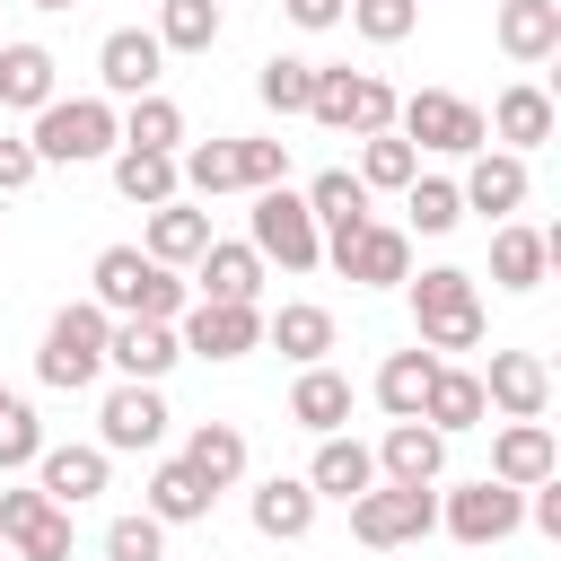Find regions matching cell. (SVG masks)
Masks as SVG:
<instances>
[{
  "label": "cell",
  "instance_id": "cell-44",
  "mask_svg": "<svg viewBox=\"0 0 561 561\" xmlns=\"http://www.w3.org/2000/svg\"><path fill=\"white\" fill-rule=\"evenodd\" d=\"M342 18H351L368 44H403V35H412V18H421V0H351Z\"/></svg>",
  "mask_w": 561,
  "mask_h": 561
},
{
  "label": "cell",
  "instance_id": "cell-18",
  "mask_svg": "<svg viewBox=\"0 0 561 561\" xmlns=\"http://www.w3.org/2000/svg\"><path fill=\"white\" fill-rule=\"evenodd\" d=\"M368 482H377V456H368L359 438L324 430V438H316V465H307V491H316V500H359Z\"/></svg>",
  "mask_w": 561,
  "mask_h": 561
},
{
  "label": "cell",
  "instance_id": "cell-24",
  "mask_svg": "<svg viewBox=\"0 0 561 561\" xmlns=\"http://www.w3.org/2000/svg\"><path fill=\"white\" fill-rule=\"evenodd\" d=\"M456 193H465V210L508 219V210L526 202V158H517V149H491V158H473V175H465Z\"/></svg>",
  "mask_w": 561,
  "mask_h": 561
},
{
  "label": "cell",
  "instance_id": "cell-11",
  "mask_svg": "<svg viewBox=\"0 0 561 561\" xmlns=\"http://www.w3.org/2000/svg\"><path fill=\"white\" fill-rule=\"evenodd\" d=\"M0 543L18 561H70V508L53 491H0Z\"/></svg>",
  "mask_w": 561,
  "mask_h": 561
},
{
  "label": "cell",
  "instance_id": "cell-46",
  "mask_svg": "<svg viewBox=\"0 0 561 561\" xmlns=\"http://www.w3.org/2000/svg\"><path fill=\"white\" fill-rule=\"evenodd\" d=\"M35 167H44V158H35L26 140H9V131H0V193H26V184H35Z\"/></svg>",
  "mask_w": 561,
  "mask_h": 561
},
{
  "label": "cell",
  "instance_id": "cell-34",
  "mask_svg": "<svg viewBox=\"0 0 561 561\" xmlns=\"http://www.w3.org/2000/svg\"><path fill=\"white\" fill-rule=\"evenodd\" d=\"M114 193L140 202V210L175 202V193H184V184H175V149H114Z\"/></svg>",
  "mask_w": 561,
  "mask_h": 561
},
{
  "label": "cell",
  "instance_id": "cell-32",
  "mask_svg": "<svg viewBox=\"0 0 561 561\" xmlns=\"http://www.w3.org/2000/svg\"><path fill=\"white\" fill-rule=\"evenodd\" d=\"M35 473H44L35 491H53L61 508H79V500H96V491H105V447H44V456H35Z\"/></svg>",
  "mask_w": 561,
  "mask_h": 561
},
{
  "label": "cell",
  "instance_id": "cell-39",
  "mask_svg": "<svg viewBox=\"0 0 561 561\" xmlns=\"http://www.w3.org/2000/svg\"><path fill=\"white\" fill-rule=\"evenodd\" d=\"M149 35H158L167 53H210V44H219V0H167Z\"/></svg>",
  "mask_w": 561,
  "mask_h": 561
},
{
  "label": "cell",
  "instance_id": "cell-30",
  "mask_svg": "<svg viewBox=\"0 0 561 561\" xmlns=\"http://www.w3.org/2000/svg\"><path fill=\"white\" fill-rule=\"evenodd\" d=\"M202 245H210V210H193V202H184V193H175V202H158V210H149V245H140V254H149V263H193V254H202Z\"/></svg>",
  "mask_w": 561,
  "mask_h": 561
},
{
  "label": "cell",
  "instance_id": "cell-5",
  "mask_svg": "<svg viewBox=\"0 0 561 561\" xmlns=\"http://www.w3.org/2000/svg\"><path fill=\"white\" fill-rule=\"evenodd\" d=\"M430 526H438V491H430V482H368V491L351 500V535H359L368 552L421 543Z\"/></svg>",
  "mask_w": 561,
  "mask_h": 561
},
{
  "label": "cell",
  "instance_id": "cell-38",
  "mask_svg": "<svg viewBox=\"0 0 561 561\" xmlns=\"http://www.w3.org/2000/svg\"><path fill=\"white\" fill-rule=\"evenodd\" d=\"M412 175H421V149H412L403 131H368V140H359V184H368V193H403Z\"/></svg>",
  "mask_w": 561,
  "mask_h": 561
},
{
  "label": "cell",
  "instance_id": "cell-19",
  "mask_svg": "<svg viewBox=\"0 0 561 561\" xmlns=\"http://www.w3.org/2000/svg\"><path fill=\"white\" fill-rule=\"evenodd\" d=\"M543 272H552V237L500 219V228H491V280H500V289H543Z\"/></svg>",
  "mask_w": 561,
  "mask_h": 561
},
{
  "label": "cell",
  "instance_id": "cell-29",
  "mask_svg": "<svg viewBox=\"0 0 561 561\" xmlns=\"http://www.w3.org/2000/svg\"><path fill=\"white\" fill-rule=\"evenodd\" d=\"M175 184H193L202 202H210V193H254V184H245V140H193V149L175 158Z\"/></svg>",
  "mask_w": 561,
  "mask_h": 561
},
{
  "label": "cell",
  "instance_id": "cell-41",
  "mask_svg": "<svg viewBox=\"0 0 561 561\" xmlns=\"http://www.w3.org/2000/svg\"><path fill=\"white\" fill-rule=\"evenodd\" d=\"M403 210H412L421 237H447V228L465 219V193H456L447 175H412V184H403Z\"/></svg>",
  "mask_w": 561,
  "mask_h": 561
},
{
  "label": "cell",
  "instance_id": "cell-28",
  "mask_svg": "<svg viewBox=\"0 0 561 561\" xmlns=\"http://www.w3.org/2000/svg\"><path fill=\"white\" fill-rule=\"evenodd\" d=\"M307 526H316V491H307V473H272V482L254 491V535L298 543Z\"/></svg>",
  "mask_w": 561,
  "mask_h": 561
},
{
  "label": "cell",
  "instance_id": "cell-16",
  "mask_svg": "<svg viewBox=\"0 0 561 561\" xmlns=\"http://www.w3.org/2000/svg\"><path fill=\"white\" fill-rule=\"evenodd\" d=\"M482 403H500L508 421H543V403H552V368H543L535 351H491V368H482Z\"/></svg>",
  "mask_w": 561,
  "mask_h": 561
},
{
  "label": "cell",
  "instance_id": "cell-8",
  "mask_svg": "<svg viewBox=\"0 0 561 561\" xmlns=\"http://www.w3.org/2000/svg\"><path fill=\"white\" fill-rule=\"evenodd\" d=\"M394 131H403V140H421V149H447V158H465V149H482V140H491L482 105H465V96H447V88L403 96V105H394Z\"/></svg>",
  "mask_w": 561,
  "mask_h": 561
},
{
  "label": "cell",
  "instance_id": "cell-33",
  "mask_svg": "<svg viewBox=\"0 0 561 561\" xmlns=\"http://www.w3.org/2000/svg\"><path fill=\"white\" fill-rule=\"evenodd\" d=\"M53 79H61V61L44 44H0V105L35 114V105H53Z\"/></svg>",
  "mask_w": 561,
  "mask_h": 561
},
{
  "label": "cell",
  "instance_id": "cell-27",
  "mask_svg": "<svg viewBox=\"0 0 561 561\" xmlns=\"http://www.w3.org/2000/svg\"><path fill=\"white\" fill-rule=\"evenodd\" d=\"M210 500H219V491H210L184 456H167V465L149 473V500H140V508H149L158 526H193V517H210Z\"/></svg>",
  "mask_w": 561,
  "mask_h": 561
},
{
  "label": "cell",
  "instance_id": "cell-3",
  "mask_svg": "<svg viewBox=\"0 0 561 561\" xmlns=\"http://www.w3.org/2000/svg\"><path fill=\"white\" fill-rule=\"evenodd\" d=\"M412 324H421V351H473L482 342V289H473V272H456V263H438V272H421L412 280Z\"/></svg>",
  "mask_w": 561,
  "mask_h": 561
},
{
  "label": "cell",
  "instance_id": "cell-4",
  "mask_svg": "<svg viewBox=\"0 0 561 561\" xmlns=\"http://www.w3.org/2000/svg\"><path fill=\"white\" fill-rule=\"evenodd\" d=\"M105 307L88 298V307H61L53 324H44V351H35V377L44 386H61V394H79V386H96V368H105Z\"/></svg>",
  "mask_w": 561,
  "mask_h": 561
},
{
  "label": "cell",
  "instance_id": "cell-37",
  "mask_svg": "<svg viewBox=\"0 0 561 561\" xmlns=\"http://www.w3.org/2000/svg\"><path fill=\"white\" fill-rule=\"evenodd\" d=\"M430 377H438V351H394V359L377 368V403H386L394 421H421V394H430Z\"/></svg>",
  "mask_w": 561,
  "mask_h": 561
},
{
  "label": "cell",
  "instance_id": "cell-20",
  "mask_svg": "<svg viewBox=\"0 0 561 561\" xmlns=\"http://www.w3.org/2000/svg\"><path fill=\"white\" fill-rule=\"evenodd\" d=\"M193 272H202V298H228V307H254V289H263V254L228 245V237H210L193 254Z\"/></svg>",
  "mask_w": 561,
  "mask_h": 561
},
{
  "label": "cell",
  "instance_id": "cell-2",
  "mask_svg": "<svg viewBox=\"0 0 561 561\" xmlns=\"http://www.w3.org/2000/svg\"><path fill=\"white\" fill-rule=\"evenodd\" d=\"M26 149H35L44 167H88V158H114V149H123V114H114L105 96H53V105H35Z\"/></svg>",
  "mask_w": 561,
  "mask_h": 561
},
{
  "label": "cell",
  "instance_id": "cell-9",
  "mask_svg": "<svg viewBox=\"0 0 561 561\" xmlns=\"http://www.w3.org/2000/svg\"><path fill=\"white\" fill-rule=\"evenodd\" d=\"M438 526L482 552V543H500V535L526 526V491H508V482H491V473H482V482H456V491L438 500Z\"/></svg>",
  "mask_w": 561,
  "mask_h": 561
},
{
  "label": "cell",
  "instance_id": "cell-13",
  "mask_svg": "<svg viewBox=\"0 0 561 561\" xmlns=\"http://www.w3.org/2000/svg\"><path fill=\"white\" fill-rule=\"evenodd\" d=\"M175 342L202 351V359H245V351H263V316L254 307H228V298H193Z\"/></svg>",
  "mask_w": 561,
  "mask_h": 561
},
{
  "label": "cell",
  "instance_id": "cell-45",
  "mask_svg": "<svg viewBox=\"0 0 561 561\" xmlns=\"http://www.w3.org/2000/svg\"><path fill=\"white\" fill-rule=\"evenodd\" d=\"M35 456H44V421L9 394V403H0V473H18V465H35Z\"/></svg>",
  "mask_w": 561,
  "mask_h": 561
},
{
  "label": "cell",
  "instance_id": "cell-14",
  "mask_svg": "<svg viewBox=\"0 0 561 561\" xmlns=\"http://www.w3.org/2000/svg\"><path fill=\"white\" fill-rule=\"evenodd\" d=\"M158 61H167V44L149 35V26H114L105 44H96V79H105V96H149L158 88Z\"/></svg>",
  "mask_w": 561,
  "mask_h": 561
},
{
  "label": "cell",
  "instance_id": "cell-40",
  "mask_svg": "<svg viewBox=\"0 0 561 561\" xmlns=\"http://www.w3.org/2000/svg\"><path fill=\"white\" fill-rule=\"evenodd\" d=\"M123 149H184V114H175V96H131V114H123Z\"/></svg>",
  "mask_w": 561,
  "mask_h": 561
},
{
  "label": "cell",
  "instance_id": "cell-15",
  "mask_svg": "<svg viewBox=\"0 0 561 561\" xmlns=\"http://www.w3.org/2000/svg\"><path fill=\"white\" fill-rule=\"evenodd\" d=\"M175 359H184L175 324H149V316H123V324H105V368H123V377L158 386V377H167Z\"/></svg>",
  "mask_w": 561,
  "mask_h": 561
},
{
  "label": "cell",
  "instance_id": "cell-21",
  "mask_svg": "<svg viewBox=\"0 0 561 561\" xmlns=\"http://www.w3.org/2000/svg\"><path fill=\"white\" fill-rule=\"evenodd\" d=\"M368 456H377V473H386V482H438L447 438H438L430 421H394V430H386V447H368Z\"/></svg>",
  "mask_w": 561,
  "mask_h": 561
},
{
  "label": "cell",
  "instance_id": "cell-25",
  "mask_svg": "<svg viewBox=\"0 0 561 561\" xmlns=\"http://www.w3.org/2000/svg\"><path fill=\"white\" fill-rule=\"evenodd\" d=\"M289 421H298V430H316V438H324V430H342V421H351V377H342V368H324V359H316V368H298V386H289Z\"/></svg>",
  "mask_w": 561,
  "mask_h": 561
},
{
  "label": "cell",
  "instance_id": "cell-36",
  "mask_svg": "<svg viewBox=\"0 0 561 561\" xmlns=\"http://www.w3.org/2000/svg\"><path fill=\"white\" fill-rule=\"evenodd\" d=\"M298 202H307V210H316V228H333V237L368 219V184H359L351 167H324V175H316V184H307Z\"/></svg>",
  "mask_w": 561,
  "mask_h": 561
},
{
  "label": "cell",
  "instance_id": "cell-7",
  "mask_svg": "<svg viewBox=\"0 0 561 561\" xmlns=\"http://www.w3.org/2000/svg\"><path fill=\"white\" fill-rule=\"evenodd\" d=\"M263 263H280V272H316L324 263V228H316V210L289 193V184H263L254 193V237H245Z\"/></svg>",
  "mask_w": 561,
  "mask_h": 561
},
{
  "label": "cell",
  "instance_id": "cell-48",
  "mask_svg": "<svg viewBox=\"0 0 561 561\" xmlns=\"http://www.w3.org/2000/svg\"><path fill=\"white\" fill-rule=\"evenodd\" d=\"M26 9H53V18H61V9H79V0H26Z\"/></svg>",
  "mask_w": 561,
  "mask_h": 561
},
{
  "label": "cell",
  "instance_id": "cell-1",
  "mask_svg": "<svg viewBox=\"0 0 561 561\" xmlns=\"http://www.w3.org/2000/svg\"><path fill=\"white\" fill-rule=\"evenodd\" d=\"M96 307L105 316H149V324H175L193 298H184V280H175V263H149L140 245H105L96 254Z\"/></svg>",
  "mask_w": 561,
  "mask_h": 561
},
{
  "label": "cell",
  "instance_id": "cell-31",
  "mask_svg": "<svg viewBox=\"0 0 561 561\" xmlns=\"http://www.w3.org/2000/svg\"><path fill=\"white\" fill-rule=\"evenodd\" d=\"M263 342H272L280 359H298V368H316V359L333 351V316H324V307H307V298H289L280 316H263Z\"/></svg>",
  "mask_w": 561,
  "mask_h": 561
},
{
  "label": "cell",
  "instance_id": "cell-35",
  "mask_svg": "<svg viewBox=\"0 0 561 561\" xmlns=\"http://www.w3.org/2000/svg\"><path fill=\"white\" fill-rule=\"evenodd\" d=\"M184 465H193L210 491H228V482L245 473V430H237V421H202V430L184 438Z\"/></svg>",
  "mask_w": 561,
  "mask_h": 561
},
{
  "label": "cell",
  "instance_id": "cell-12",
  "mask_svg": "<svg viewBox=\"0 0 561 561\" xmlns=\"http://www.w3.org/2000/svg\"><path fill=\"white\" fill-rule=\"evenodd\" d=\"M158 438H167V403H158V386L123 377V386L105 394V412H96V447H105V456H140V447H158Z\"/></svg>",
  "mask_w": 561,
  "mask_h": 561
},
{
  "label": "cell",
  "instance_id": "cell-43",
  "mask_svg": "<svg viewBox=\"0 0 561 561\" xmlns=\"http://www.w3.org/2000/svg\"><path fill=\"white\" fill-rule=\"evenodd\" d=\"M105 561H167V526L140 508V517H114L105 526Z\"/></svg>",
  "mask_w": 561,
  "mask_h": 561
},
{
  "label": "cell",
  "instance_id": "cell-23",
  "mask_svg": "<svg viewBox=\"0 0 561 561\" xmlns=\"http://www.w3.org/2000/svg\"><path fill=\"white\" fill-rule=\"evenodd\" d=\"M482 123H491V131L526 158V149H543V140H552V96H543L535 79H517V88H500V105H491Z\"/></svg>",
  "mask_w": 561,
  "mask_h": 561
},
{
  "label": "cell",
  "instance_id": "cell-22",
  "mask_svg": "<svg viewBox=\"0 0 561 561\" xmlns=\"http://www.w3.org/2000/svg\"><path fill=\"white\" fill-rule=\"evenodd\" d=\"M500 53L508 61H552L561 53V0H500Z\"/></svg>",
  "mask_w": 561,
  "mask_h": 561
},
{
  "label": "cell",
  "instance_id": "cell-10",
  "mask_svg": "<svg viewBox=\"0 0 561 561\" xmlns=\"http://www.w3.org/2000/svg\"><path fill=\"white\" fill-rule=\"evenodd\" d=\"M324 254H333V272L359 280V289H394V280H412V228H377V219H359V228H342Z\"/></svg>",
  "mask_w": 561,
  "mask_h": 561
},
{
  "label": "cell",
  "instance_id": "cell-26",
  "mask_svg": "<svg viewBox=\"0 0 561 561\" xmlns=\"http://www.w3.org/2000/svg\"><path fill=\"white\" fill-rule=\"evenodd\" d=\"M482 412H491V403H482V377L438 359V377H430V394H421V421H430L438 438H456V430H473Z\"/></svg>",
  "mask_w": 561,
  "mask_h": 561
},
{
  "label": "cell",
  "instance_id": "cell-17",
  "mask_svg": "<svg viewBox=\"0 0 561 561\" xmlns=\"http://www.w3.org/2000/svg\"><path fill=\"white\" fill-rule=\"evenodd\" d=\"M543 473H561V447H552V430H543V421H508V430L491 438V482L526 491V482H543Z\"/></svg>",
  "mask_w": 561,
  "mask_h": 561
},
{
  "label": "cell",
  "instance_id": "cell-42",
  "mask_svg": "<svg viewBox=\"0 0 561 561\" xmlns=\"http://www.w3.org/2000/svg\"><path fill=\"white\" fill-rule=\"evenodd\" d=\"M254 96H263L272 114H307V96H316V61L272 53V61H263V79H254Z\"/></svg>",
  "mask_w": 561,
  "mask_h": 561
},
{
  "label": "cell",
  "instance_id": "cell-6",
  "mask_svg": "<svg viewBox=\"0 0 561 561\" xmlns=\"http://www.w3.org/2000/svg\"><path fill=\"white\" fill-rule=\"evenodd\" d=\"M394 88L377 79V70H316V96H307V114L324 123V131H351V140H368V131H394Z\"/></svg>",
  "mask_w": 561,
  "mask_h": 561
},
{
  "label": "cell",
  "instance_id": "cell-49",
  "mask_svg": "<svg viewBox=\"0 0 561 561\" xmlns=\"http://www.w3.org/2000/svg\"><path fill=\"white\" fill-rule=\"evenodd\" d=\"M0 403H9V386H0Z\"/></svg>",
  "mask_w": 561,
  "mask_h": 561
},
{
  "label": "cell",
  "instance_id": "cell-47",
  "mask_svg": "<svg viewBox=\"0 0 561 561\" xmlns=\"http://www.w3.org/2000/svg\"><path fill=\"white\" fill-rule=\"evenodd\" d=\"M280 9H289V26L324 35V26H342V9H351V0H280Z\"/></svg>",
  "mask_w": 561,
  "mask_h": 561
}]
</instances>
